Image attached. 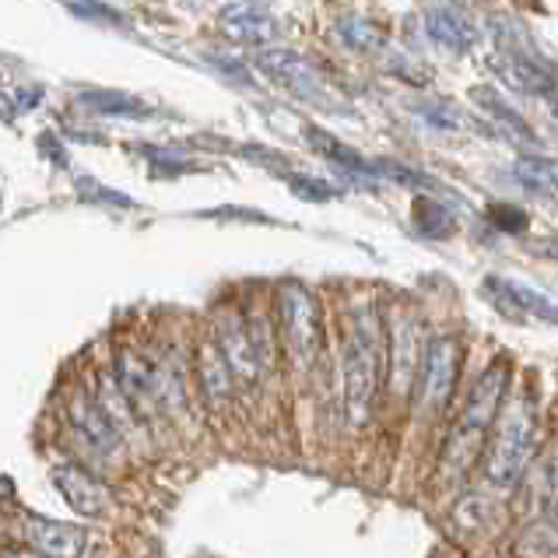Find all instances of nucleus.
I'll return each instance as SVG.
<instances>
[{
    "label": "nucleus",
    "instance_id": "f257e3e1",
    "mask_svg": "<svg viewBox=\"0 0 558 558\" xmlns=\"http://www.w3.org/2000/svg\"><path fill=\"white\" fill-rule=\"evenodd\" d=\"M387 359H390V327L373 302H359L348 313V333L341 348L344 418L352 428H362L369 422Z\"/></svg>",
    "mask_w": 558,
    "mask_h": 558
},
{
    "label": "nucleus",
    "instance_id": "f03ea898",
    "mask_svg": "<svg viewBox=\"0 0 558 558\" xmlns=\"http://www.w3.org/2000/svg\"><path fill=\"white\" fill-rule=\"evenodd\" d=\"M509 393H513L509 390V362L496 359L477 376L474 390L468 393L464 411H460L457 425L450 428V436H446L442 460H439V474L446 485H460L477 464V457H485L492 428H496Z\"/></svg>",
    "mask_w": 558,
    "mask_h": 558
},
{
    "label": "nucleus",
    "instance_id": "7ed1b4c3",
    "mask_svg": "<svg viewBox=\"0 0 558 558\" xmlns=\"http://www.w3.org/2000/svg\"><path fill=\"white\" fill-rule=\"evenodd\" d=\"M534 428H537V401L531 387L509 393V401L492 428L485 450V482L499 492H513L534 460Z\"/></svg>",
    "mask_w": 558,
    "mask_h": 558
},
{
    "label": "nucleus",
    "instance_id": "20e7f679",
    "mask_svg": "<svg viewBox=\"0 0 558 558\" xmlns=\"http://www.w3.org/2000/svg\"><path fill=\"white\" fill-rule=\"evenodd\" d=\"M278 324L292 362L299 369H310L324 348V310L316 295L295 278L281 281L278 289Z\"/></svg>",
    "mask_w": 558,
    "mask_h": 558
},
{
    "label": "nucleus",
    "instance_id": "39448f33",
    "mask_svg": "<svg viewBox=\"0 0 558 558\" xmlns=\"http://www.w3.org/2000/svg\"><path fill=\"white\" fill-rule=\"evenodd\" d=\"M257 68L275 77L281 88H289L295 99L310 102V106H330V88H327L324 71L302 53L270 46V50L257 53Z\"/></svg>",
    "mask_w": 558,
    "mask_h": 558
},
{
    "label": "nucleus",
    "instance_id": "423d86ee",
    "mask_svg": "<svg viewBox=\"0 0 558 558\" xmlns=\"http://www.w3.org/2000/svg\"><path fill=\"white\" fill-rule=\"evenodd\" d=\"M460 344L453 333H439L425 344V362H422V383H418V397H422V408L425 411H442L450 404V397L457 390V379H460Z\"/></svg>",
    "mask_w": 558,
    "mask_h": 558
},
{
    "label": "nucleus",
    "instance_id": "0eeeda50",
    "mask_svg": "<svg viewBox=\"0 0 558 558\" xmlns=\"http://www.w3.org/2000/svg\"><path fill=\"white\" fill-rule=\"evenodd\" d=\"M113 379L120 383V390L126 401L134 404V411L145 418V414H151V408L166 404V397L172 393L169 390V379L162 369H155V365L137 355V352H120L117 362H113Z\"/></svg>",
    "mask_w": 558,
    "mask_h": 558
},
{
    "label": "nucleus",
    "instance_id": "6e6552de",
    "mask_svg": "<svg viewBox=\"0 0 558 558\" xmlns=\"http://www.w3.org/2000/svg\"><path fill=\"white\" fill-rule=\"evenodd\" d=\"M22 548L43 558H82L88 548V534L77 523H63L50 517L25 513L22 517Z\"/></svg>",
    "mask_w": 558,
    "mask_h": 558
},
{
    "label": "nucleus",
    "instance_id": "1a4fd4ad",
    "mask_svg": "<svg viewBox=\"0 0 558 558\" xmlns=\"http://www.w3.org/2000/svg\"><path fill=\"white\" fill-rule=\"evenodd\" d=\"M68 418L74 433L82 436L95 453H102V457L120 453L123 436L113 425V418L106 414V408L99 404V397H92L88 390H74L68 401Z\"/></svg>",
    "mask_w": 558,
    "mask_h": 558
},
{
    "label": "nucleus",
    "instance_id": "9d476101",
    "mask_svg": "<svg viewBox=\"0 0 558 558\" xmlns=\"http://www.w3.org/2000/svg\"><path fill=\"white\" fill-rule=\"evenodd\" d=\"M215 341L221 348V355H226L229 369L235 379L243 383H257L267 365L260 362L257 348H253V338H250V327H246V316H235V313H226L218 316V327H215Z\"/></svg>",
    "mask_w": 558,
    "mask_h": 558
},
{
    "label": "nucleus",
    "instance_id": "9b49d317",
    "mask_svg": "<svg viewBox=\"0 0 558 558\" xmlns=\"http://www.w3.org/2000/svg\"><path fill=\"white\" fill-rule=\"evenodd\" d=\"M50 482L77 517H102L109 509V488L82 464H57L50 471Z\"/></svg>",
    "mask_w": 558,
    "mask_h": 558
},
{
    "label": "nucleus",
    "instance_id": "f8f14e48",
    "mask_svg": "<svg viewBox=\"0 0 558 558\" xmlns=\"http://www.w3.org/2000/svg\"><path fill=\"white\" fill-rule=\"evenodd\" d=\"M390 327V373L397 393H408L418 379V362H425V348L418 344V320L408 313H397Z\"/></svg>",
    "mask_w": 558,
    "mask_h": 558
},
{
    "label": "nucleus",
    "instance_id": "ddd939ff",
    "mask_svg": "<svg viewBox=\"0 0 558 558\" xmlns=\"http://www.w3.org/2000/svg\"><path fill=\"white\" fill-rule=\"evenodd\" d=\"M492 68L499 71V77L509 88H517L523 95H551L558 88L551 68L531 50H499Z\"/></svg>",
    "mask_w": 558,
    "mask_h": 558
},
{
    "label": "nucleus",
    "instance_id": "4468645a",
    "mask_svg": "<svg viewBox=\"0 0 558 558\" xmlns=\"http://www.w3.org/2000/svg\"><path fill=\"white\" fill-rule=\"evenodd\" d=\"M221 32L229 39L243 46H257V50H270V43L278 39V19L264 4H229L221 11Z\"/></svg>",
    "mask_w": 558,
    "mask_h": 558
},
{
    "label": "nucleus",
    "instance_id": "2eb2a0df",
    "mask_svg": "<svg viewBox=\"0 0 558 558\" xmlns=\"http://www.w3.org/2000/svg\"><path fill=\"white\" fill-rule=\"evenodd\" d=\"M425 32L428 39L450 53H471V46L477 43V28L471 25V14L457 4H433L425 8Z\"/></svg>",
    "mask_w": 558,
    "mask_h": 558
},
{
    "label": "nucleus",
    "instance_id": "dca6fc26",
    "mask_svg": "<svg viewBox=\"0 0 558 558\" xmlns=\"http://www.w3.org/2000/svg\"><path fill=\"white\" fill-rule=\"evenodd\" d=\"M485 292L496 299V306L502 310H520L523 316H534V320L548 324L558 330V302L548 299L545 292L531 289L523 281H509V278H488L485 281Z\"/></svg>",
    "mask_w": 558,
    "mask_h": 558
},
{
    "label": "nucleus",
    "instance_id": "f3484780",
    "mask_svg": "<svg viewBox=\"0 0 558 558\" xmlns=\"http://www.w3.org/2000/svg\"><path fill=\"white\" fill-rule=\"evenodd\" d=\"M471 102L474 109L482 113L485 120H492V126L509 137V141H517V145H537V134H534V126L523 120V113H517L513 106H509L502 95L492 88V85H482V88H471Z\"/></svg>",
    "mask_w": 558,
    "mask_h": 558
},
{
    "label": "nucleus",
    "instance_id": "a211bd4d",
    "mask_svg": "<svg viewBox=\"0 0 558 558\" xmlns=\"http://www.w3.org/2000/svg\"><path fill=\"white\" fill-rule=\"evenodd\" d=\"M197 376H201V393H204V401L211 411H221L229 404V397H232V369H229V362L226 355H221V348L215 338H204L201 348H197Z\"/></svg>",
    "mask_w": 558,
    "mask_h": 558
},
{
    "label": "nucleus",
    "instance_id": "6ab92c4d",
    "mask_svg": "<svg viewBox=\"0 0 558 558\" xmlns=\"http://www.w3.org/2000/svg\"><path fill=\"white\" fill-rule=\"evenodd\" d=\"M74 106L82 113H95V117H113V120H155L158 113L141 102L137 95H126V92H106V88H92V92H77L74 95Z\"/></svg>",
    "mask_w": 558,
    "mask_h": 558
},
{
    "label": "nucleus",
    "instance_id": "aec40b11",
    "mask_svg": "<svg viewBox=\"0 0 558 558\" xmlns=\"http://www.w3.org/2000/svg\"><path fill=\"white\" fill-rule=\"evenodd\" d=\"M338 36L341 43L348 46V50L355 53H365V57H376L387 50V32H383V25L362 19V14H344V19H338Z\"/></svg>",
    "mask_w": 558,
    "mask_h": 558
},
{
    "label": "nucleus",
    "instance_id": "412c9836",
    "mask_svg": "<svg viewBox=\"0 0 558 558\" xmlns=\"http://www.w3.org/2000/svg\"><path fill=\"white\" fill-rule=\"evenodd\" d=\"M306 137H310V145H313L316 151H320L324 158H330V162L338 166L341 172H348V177H355V180H376V177H373V162H369V158H362L359 151L338 145V141H333L330 134L316 131V126H306Z\"/></svg>",
    "mask_w": 558,
    "mask_h": 558
},
{
    "label": "nucleus",
    "instance_id": "4be33fe9",
    "mask_svg": "<svg viewBox=\"0 0 558 558\" xmlns=\"http://www.w3.org/2000/svg\"><path fill=\"white\" fill-rule=\"evenodd\" d=\"M517 551L523 558H558V509L527 523V531L517 537Z\"/></svg>",
    "mask_w": 558,
    "mask_h": 558
},
{
    "label": "nucleus",
    "instance_id": "5701e85b",
    "mask_svg": "<svg viewBox=\"0 0 558 558\" xmlns=\"http://www.w3.org/2000/svg\"><path fill=\"white\" fill-rule=\"evenodd\" d=\"M411 211H414V229H418L422 235H428V239H446V235L457 232L453 211L439 197H433V194H418V197H414Z\"/></svg>",
    "mask_w": 558,
    "mask_h": 558
},
{
    "label": "nucleus",
    "instance_id": "b1692460",
    "mask_svg": "<svg viewBox=\"0 0 558 558\" xmlns=\"http://www.w3.org/2000/svg\"><path fill=\"white\" fill-rule=\"evenodd\" d=\"M517 180L527 190H537V194H558V158L520 155L517 158Z\"/></svg>",
    "mask_w": 558,
    "mask_h": 558
},
{
    "label": "nucleus",
    "instance_id": "393cba45",
    "mask_svg": "<svg viewBox=\"0 0 558 558\" xmlns=\"http://www.w3.org/2000/svg\"><path fill=\"white\" fill-rule=\"evenodd\" d=\"M99 404L106 408V414H109V418H113V425L120 428V436L137 433V418H141V414H137L134 404L123 397L120 383H117L113 376H102V379H99Z\"/></svg>",
    "mask_w": 558,
    "mask_h": 558
},
{
    "label": "nucleus",
    "instance_id": "a878e982",
    "mask_svg": "<svg viewBox=\"0 0 558 558\" xmlns=\"http://www.w3.org/2000/svg\"><path fill=\"white\" fill-rule=\"evenodd\" d=\"M531 482L537 485V499L548 506V513L558 509V442H555V450L531 471Z\"/></svg>",
    "mask_w": 558,
    "mask_h": 558
},
{
    "label": "nucleus",
    "instance_id": "bb28decb",
    "mask_svg": "<svg viewBox=\"0 0 558 558\" xmlns=\"http://www.w3.org/2000/svg\"><path fill=\"white\" fill-rule=\"evenodd\" d=\"M289 183V190L299 197V201H313V204H327V201H333V186L327 183V180H316V177H292L284 180Z\"/></svg>",
    "mask_w": 558,
    "mask_h": 558
},
{
    "label": "nucleus",
    "instance_id": "cd10ccee",
    "mask_svg": "<svg viewBox=\"0 0 558 558\" xmlns=\"http://www.w3.org/2000/svg\"><path fill=\"white\" fill-rule=\"evenodd\" d=\"M246 327H250V338H253V348H257L260 362L270 369V362H275V333H270V320L267 316H246Z\"/></svg>",
    "mask_w": 558,
    "mask_h": 558
},
{
    "label": "nucleus",
    "instance_id": "c85d7f7f",
    "mask_svg": "<svg viewBox=\"0 0 558 558\" xmlns=\"http://www.w3.org/2000/svg\"><path fill=\"white\" fill-rule=\"evenodd\" d=\"M488 218H492V226H496L499 232H509V235H517L527 229V211H520V207L513 204H492L488 207Z\"/></svg>",
    "mask_w": 558,
    "mask_h": 558
},
{
    "label": "nucleus",
    "instance_id": "c756f323",
    "mask_svg": "<svg viewBox=\"0 0 558 558\" xmlns=\"http://www.w3.org/2000/svg\"><path fill=\"white\" fill-rule=\"evenodd\" d=\"M418 117H425L433 126H439V131H460V117L453 113V106H433V102H422L418 109H414Z\"/></svg>",
    "mask_w": 558,
    "mask_h": 558
},
{
    "label": "nucleus",
    "instance_id": "7c9ffc66",
    "mask_svg": "<svg viewBox=\"0 0 558 558\" xmlns=\"http://www.w3.org/2000/svg\"><path fill=\"white\" fill-rule=\"evenodd\" d=\"M43 99V88H19V92H8L4 95V109H8V120L14 117V113H28L32 106H36Z\"/></svg>",
    "mask_w": 558,
    "mask_h": 558
},
{
    "label": "nucleus",
    "instance_id": "2f4dec72",
    "mask_svg": "<svg viewBox=\"0 0 558 558\" xmlns=\"http://www.w3.org/2000/svg\"><path fill=\"white\" fill-rule=\"evenodd\" d=\"M71 14H77V19H102V22H117V11L109 8H99V4H74L68 8Z\"/></svg>",
    "mask_w": 558,
    "mask_h": 558
},
{
    "label": "nucleus",
    "instance_id": "473e14b6",
    "mask_svg": "<svg viewBox=\"0 0 558 558\" xmlns=\"http://www.w3.org/2000/svg\"><path fill=\"white\" fill-rule=\"evenodd\" d=\"M215 68L218 71H226L232 82H239V85H250V74H246V68L243 63H232V60H215Z\"/></svg>",
    "mask_w": 558,
    "mask_h": 558
},
{
    "label": "nucleus",
    "instance_id": "72a5a7b5",
    "mask_svg": "<svg viewBox=\"0 0 558 558\" xmlns=\"http://www.w3.org/2000/svg\"><path fill=\"white\" fill-rule=\"evenodd\" d=\"M4 558H43V555L28 551V548H8V551H4Z\"/></svg>",
    "mask_w": 558,
    "mask_h": 558
},
{
    "label": "nucleus",
    "instance_id": "f704fd0d",
    "mask_svg": "<svg viewBox=\"0 0 558 558\" xmlns=\"http://www.w3.org/2000/svg\"><path fill=\"white\" fill-rule=\"evenodd\" d=\"M555 117H558V106H555Z\"/></svg>",
    "mask_w": 558,
    "mask_h": 558
},
{
    "label": "nucleus",
    "instance_id": "c9c22d12",
    "mask_svg": "<svg viewBox=\"0 0 558 558\" xmlns=\"http://www.w3.org/2000/svg\"><path fill=\"white\" fill-rule=\"evenodd\" d=\"M555 257H558V253H555Z\"/></svg>",
    "mask_w": 558,
    "mask_h": 558
}]
</instances>
